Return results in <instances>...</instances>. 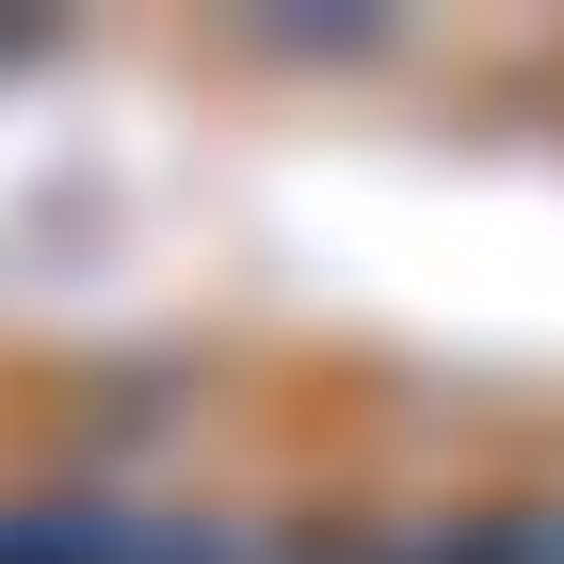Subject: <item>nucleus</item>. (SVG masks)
<instances>
[{
	"label": "nucleus",
	"instance_id": "nucleus-1",
	"mask_svg": "<svg viewBox=\"0 0 564 564\" xmlns=\"http://www.w3.org/2000/svg\"><path fill=\"white\" fill-rule=\"evenodd\" d=\"M403 564H564V517H452V532H403Z\"/></svg>",
	"mask_w": 564,
	"mask_h": 564
},
{
	"label": "nucleus",
	"instance_id": "nucleus-2",
	"mask_svg": "<svg viewBox=\"0 0 564 564\" xmlns=\"http://www.w3.org/2000/svg\"><path fill=\"white\" fill-rule=\"evenodd\" d=\"M274 564H403V549H339V532H323V549H274Z\"/></svg>",
	"mask_w": 564,
	"mask_h": 564
}]
</instances>
